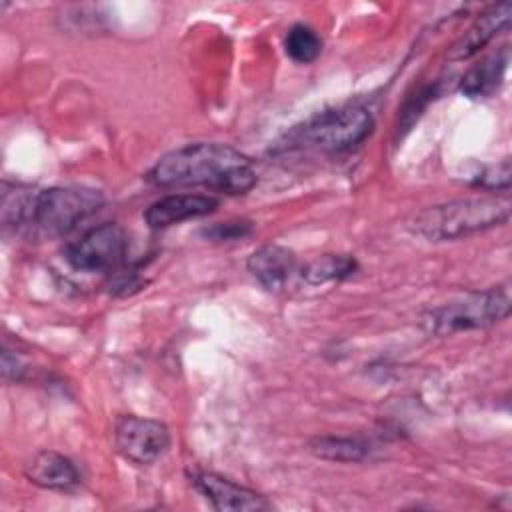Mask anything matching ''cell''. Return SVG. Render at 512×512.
Returning a JSON list of instances; mask_svg holds the SVG:
<instances>
[{
  "label": "cell",
  "mask_w": 512,
  "mask_h": 512,
  "mask_svg": "<svg viewBox=\"0 0 512 512\" xmlns=\"http://www.w3.org/2000/svg\"><path fill=\"white\" fill-rule=\"evenodd\" d=\"M158 188L204 186L224 194H246L256 184V170L240 150L218 142H194L164 154L146 174Z\"/></svg>",
  "instance_id": "6da1fadb"
},
{
  "label": "cell",
  "mask_w": 512,
  "mask_h": 512,
  "mask_svg": "<svg viewBox=\"0 0 512 512\" xmlns=\"http://www.w3.org/2000/svg\"><path fill=\"white\" fill-rule=\"evenodd\" d=\"M508 218L506 196H474L422 208L410 216L406 228L430 242H446L502 226Z\"/></svg>",
  "instance_id": "7a4b0ae2"
},
{
  "label": "cell",
  "mask_w": 512,
  "mask_h": 512,
  "mask_svg": "<svg viewBox=\"0 0 512 512\" xmlns=\"http://www.w3.org/2000/svg\"><path fill=\"white\" fill-rule=\"evenodd\" d=\"M374 130L372 114L358 104L322 110L292 126L278 142L280 152L340 154L360 146Z\"/></svg>",
  "instance_id": "3957f363"
},
{
  "label": "cell",
  "mask_w": 512,
  "mask_h": 512,
  "mask_svg": "<svg viewBox=\"0 0 512 512\" xmlns=\"http://www.w3.org/2000/svg\"><path fill=\"white\" fill-rule=\"evenodd\" d=\"M510 308V288L506 284L492 286L430 308L422 316V328L430 336H450L462 330L488 328L506 320L510 316Z\"/></svg>",
  "instance_id": "277c9868"
},
{
  "label": "cell",
  "mask_w": 512,
  "mask_h": 512,
  "mask_svg": "<svg viewBox=\"0 0 512 512\" xmlns=\"http://www.w3.org/2000/svg\"><path fill=\"white\" fill-rule=\"evenodd\" d=\"M102 204L104 194L100 190L86 186H54L38 192L32 222L46 234L62 236L98 212Z\"/></svg>",
  "instance_id": "5b68a950"
},
{
  "label": "cell",
  "mask_w": 512,
  "mask_h": 512,
  "mask_svg": "<svg viewBox=\"0 0 512 512\" xmlns=\"http://www.w3.org/2000/svg\"><path fill=\"white\" fill-rule=\"evenodd\" d=\"M128 238L120 224L104 222L66 248V260L80 272L112 274L124 264Z\"/></svg>",
  "instance_id": "8992f818"
},
{
  "label": "cell",
  "mask_w": 512,
  "mask_h": 512,
  "mask_svg": "<svg viewBox=\"0 0 512 512\" xmlns=\"http://www.w3.org/2000/svg\"><path fill=\"white\" fill-rule=\"evenodd\" d=\"M114 444L126 460L146 466L166 454L170 430L160 420L124 414L114 424Z\"/></svg>",
  "instance_id": "52a82bcc"
},
{
  "label": "cell",
  "mask_w": 512,
  "mask_h": 512,
  "mask_svg": "<svg viewBox=\"0 0 512 512\" xmlns=\"http://www.w3.org/2000/svg\"><path fill=\"white\" fill-rule=\"evenodd\" d=\"M190 482L216 510H268L270 508V502L262 494L216 472L194 470L190 472Z\"/></svg>",
  "instance_id": "ba28073f"
},
{
  "label": "cell",
  "mask_w": 512,
  "mask_h": 512,
  "mask_svg": "<svg viewBox=\"0 0 512 512\" xmlns=\"http://www.w3.org/2000/svg\"><path fill=\"white\" fill-rule=\"evenodd\" d=\"M216 208L218 198L208 194H170L152 202L144 212V220L150 228L160 230L190 218L208 216Z\"/></svg>",
  "instance_id": "9c48e42d"
},
{
  "label": "cell",
  "mask_w": 512,
  "mask_h": 512,
  "mask_svg": "<svg viewBox=\"0 0 512 512\" xmlns=\"http://www.w3.org/2000/svg\"><path fill=\"white\" fill-rule=\"evenodd\" d=\"M512 16V4L510 2H500L490 8H486L474 24L454 42V46L448 52V60L460 62L476 56L486 44H490L508 24Z\"/></svg>",
  "instance_id": "30bf717a"
},
{
  "label": "cell",
  "mask_w": 512,
  "mask_h": 512,
  "mask_svg": "<svg viewBox=\"0 0 512 512\" xmlns=\"http://www.w3.org/2000/svg\"><path fill=\"white\" fill-rule=\"evenodd\" d=\"M24 476L44 490L68 492L80 484V472L74 462L54 450L34 454L24 466Z\"/></svg>",
  "instance_id": "8fae6325"
},
{
  "label": "cell",
  "mask_w": 512,
  "mask_h": 512,
  "mask_svg": "<svg viewBox=\"0 0 512 512\" xmlns=\"http://www.w3.org/2000/svg\"><path fill=\"white\" fill-rule=\"evenodd\" d=\"M246 266L266 290H280L296 272V254L280 244H264L248 256Z\"/></svg>",
  "instance_id": "7c38bea8"
},
{
  "label": "cell",
  "mask_w": 512,
  "mask_h": 512,
  "mask_svg": "<svg viewBox=\"0 0 512 512\" xmlns=\"http://www.w3.org/2000/svg\"><path fill=\"white\" fill-rule=\"evenodd\" d=\"M510 62L508 46L492 52L490 56L482 58L478 64L468 68V72L460 80V92L468 98H486L494 94L506 74Z\"/></svg>",
  "instance_id": "4fadbf2b"
},
{
  "label": "cell",
  "mask_w": 512,
  "mask_h": 512,
  "mask_svg": "<svg viewBox=\"0 0 512 512\" xmlns=\"http://www.w3.org/2000/svg\"><path fill=\"white\" fill-rule=\"evenodd\" d=\"M308 450L322 460L330 462H362L370 456V444L358 436H314Z\"/></svg>",
  "instance_id": "5bb4252c"
},
{
  "label": "cell",
  "mask_w": 512,
  "mask_h": 512,
  "mask_svg": "<svg viewBox=\"0 0 512 512\" xmlns=\"http://www.w3.org/2000/svg\"><path fill=\"white\" fill-rule=\"evenodd\" d=\"M358 262L348 254H322L310 260L302 268V278L310 286H320L326 282H340L354 276Z\"/></svg>",
  "instance_id": "9a60e30c"
},
{
  "label": "cell",
  "mask_w": 512,
  "mask_h": 512,
  "mask_svg": "<svg viewBox=\"0 0 512 512\" xmlns=\"http://www.w3.org/2000/svg\"><path fill=\"white\" fill-rule=\"evenodd\" d=\"M38 192L24 184H8L2 186V224L4 226H20L34 218Z\"/></svg>",
  "instance_id": "2e32d148"
},
{
  "label": "cell",
  "mask_w": 512,
  "mask_h": 512,
  "mask_svg": "<svg viewBox=\"0 0 512 512\" xmlns=\"http://www.w3.org/2000/svg\"><path fill=\"white\" fill-rule=\"evenodd\" d=\"M286 54L298 64L314 62L322 52V38L306 24H294L284 38Z\"/></svg>",
  "instance_id": "e0dca14e"
},
{
  "label": "cell",
  "mask_w": 512,
  "mask_h": 512,
  "mask_svg": "<svg viewBox=\"0 0 512 512\" xmlns=\"http://www.w3.org/2000/svg\"><path fill=\"white\" fill-rule=\"evenodd\" d=\"M202 234L214 242H232V240H240V238H246L248 234H252V222H248V220L218 222V224L206 228Z\"/></svg>",
  "instance_id": "ac0fdd59"
},
{
  "label": "cell",
  "mask_w": 512,
  "mask_h": 512,
  "mask_svg": "<svg viewBox=\"0 0 512 512\" xmlns=\"http://www.w3.org/2000/svg\"><path fill=\"white\" fill-rule=\"evenodd\" d=\"M140 286H142V278H140L138 270L132 268V266L126 268V266L122 264L118 270H114V272L110 274L108 288H110V292L116 294V296L132 294V292L140 290Z\"/></svg>",
  "instance_id": "d6986e66"
},
{
  "label": "cell",
  "mask_w": 512,
  "mask_h": 512,
  "mask_svg": "<svg viewBox=\"0 0 512 512\" xmlns=\"http://www.w3.org/2000/svg\"><path fill=\"white\" fill-rule=\"evenodd\" d=\"M478 184L486 190H508V186H510V160L504 158L500 164L488 168L478 178Z\"/></svg>",
  "instance_id": "ffe728a7"
}]
</instances>
